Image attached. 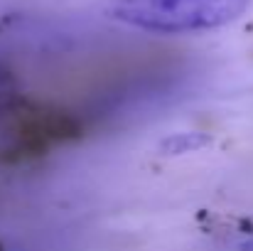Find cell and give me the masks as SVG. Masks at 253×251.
Returning a JSON list of instances; mask_svg holds the SVG:
<instances>
[{
    "label": "cell",
    "instance_id": "cell-2",
    "mask_svg": "<svg viewBox=\"0 0 253 251\" xmlns=\"http://www.w3.org/2000/svg\"><path fill=\"white\" fill-rule=\"evenodd\" d=\"M211 143L209 133L202 131H182V133H169L165 141H160L158 151L160 155H184V153H194L202 151Z\"/></svg>",
    "mask_w": 253,
    "mask_h": 251
},
{
    "label": "cell",
    "instance_id": "cell-1",
    "mask_svg": "<svg viewBox=\"0 0 253 251\" xmlns=\"http://www.w3.org/2000/svg\"><path fill=\"white\" fill-rule=\"evenodd\" d=\"M251 0H113L108 15L155 35L209 32L236 22Z\"/></svg>",
    "mask_w": 253,
    "mask_h": 251
}]
</instances>
